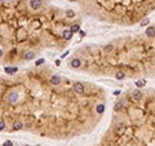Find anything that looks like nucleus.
<instances>
[{
    "label": "nucleus",
    "mask_w": 155,
    "mask_h": 146,
    "mask_svg": "<svg viewBox=\"0 0 155 146\" xmlns=\"http://www.w3.org/2000/svg\"><path fill=\"white\" fill-rule=\"evenodd\" d=\"M30 7L34 10H38L41 7V0H30Z\"/></svg>",
    "instance_id": "obj_1"
},
{
    "label": "nucleus",
    "mask_w": 155,
    "mask_h": 146,
    "mask_svg": "<svg viewBox=\"0 0 155 146\" xmlns=\"http://www.w3.org/2000/svg\"><path fill=\"white\" fill-rule=\"evenodd\" d=\"M74 90H75L78 94H82V93H84V85L82 83H75L74 84Z\"/></svg>",
    "instance_id": "obj_2"
},
{
    "label": "nucleus",
    "mask_w": 155,
    "mask_h": 146,
    "mask_svg": "<svg viewBox=\"0 0 155 146\" xmlns=\"http://www.w3.org/2000/svg\"><path fill=\"white\" fill-rule=\"evenodd\" d=\"M17 100H18V93L17 92H10L9 94H8V101H9V102L14 103V102H17Z\"/></svg>",
    "instance_id": "obj_3"
},
{
    "label": "nucleus",
    "mask_w": 155,
    "mask_h": 146,
    "mask_svg": "<svg viewBox=\"0 0 155 146\" xmlns=\"http://www.w3.org/2000/svg\"><path fill=\"white\" fill-rule=\"evenodd\" d=\"M61 82H62V78H61L60 75H53L51 78V84L52 85H58V84H61Z\"/></svg>",
    "instance_id": "obj_4"
},
{
    "label": "nucleus",
    "mask_w": 155,
    "mask_h": 146,
    "mask_svg": "<svg viewBox=\"0 0 155 146\" xmlns=\"http://www.w3.org/2000/svg\"><path fill=\"white\" fill-rule=\"evenodd\" d=\"M132 98H133V101H136V102H140V101L142 100V93H141L140 90H134V92L132 93Z\"/></svg>",
    "instance_id": "obj_5"
},
{
    "label": "nucleus",
    "mask_w": 155,
    "mask_h": 146,
    "mask_svg": "<svg viewBox=\"0 0 155 146\" xmlns=\"http://www.w3.org/2000/svg\"><path fill=\"white\" fill-rule=\"evenodd\" d=\"M70 65H71L73 69H79L80 66H82V61H80L79 58H74V60H71Z\"/></svg>",
    "instance_id": "obj_6"
},
{
    "label": "nucleus",
    "mask_w": 155,
    "mask_h": 146,
    "mask_svg": "<svg viewBox=\"0 0 155 146\" xmlns=\"http://www.w3.org/2000/svg\"><path fill=\"white\" fill-rule=\"evenodd\" d=\"M18 71V67H10V66H7V67H4V73L5 74H9V75H12V74H16Z\"/></svg>",
    "instance_id": "obj_7"
},
{
    "label": "nucleus",
    "mask_w": 155,
    "mask_h": 146,
    "mask_svg": "<svg viewBox=\"0 0 155 146\" xmlns=\"http://www.w3.org/2000/svg\"><path fill=\"white\" fill-rule=\"evenodd\" d=\"M23 58L26 60V61H31V60H34V58H35V52H32V51L26 52V53H25V56H23Z\"/></svg>",
    "instance_id": "obj_8"
},
{
    "label": "nucleus",
    "mask_w": 155,
    "mask_h": 146,
    "mask_svg": "<svg viewBox=\"0 0 155 146\" xmlns=\"http://www.w3.org/2000/svg\"><path fill=\"white\" fill-rule=\"evenodd\" d=\"M73 31L71 30H65V31L62 32V36H63V39H66V40H70L71 38H73Z\"/></svg>",
    "instance_id": "obj_9"
},
{
    "label": "nucleus",
    "mask_w": 155,
    "mask_h": 146,
    "mask_svg": "<svg viewBox=\"0 0 155 146\" xmlns=\"http://www.w3.org/2000/svg\"><path fill=\"white\" fill-rule=\"evenodd\" d=\"M23 128V123L21 122V120H16L14 123H13V129L14 131H19V129Z\"/></svg>",
    "instance_id": "obj_10"
},
{
    "label": "nucleus",
    "mask_w": 155,
    "mask_h": 146,
    "mask_svg": "<svg viewBox=\"0 0 155 146\" xmlns=\"http://www.w3.org/2000/svg\"><path fill=\"white\" fill-rule=\"evenodd\" d=\"M146 35L149 38H154L155 36V27L154 26H150L147 30H146Z\"/></svg>",
    "instance_id": "obj_11"
},
{
    "label": "nucleus",
    "mask_w": 155,
    "mask_h": 146,
    "mask_svg": "<svg viewBox=\"0 0 155 146\" xmlns=\"http://www.w3.org/2000/svg\"><path fill=\"white\" fill-rule=\"evenodd\" d=\"M96 112H97V114H99V115L103 114V112H105V105L103 103H98V105H97V106H96Z\"/></svg>",
    "instance_id": "obj_12"
},
{
    "label": "nucleus",
    "mask_w": 155,
    "mask_h": 146,
    "mask_svg": "<svg viewBox=\"0 0 155 146\" xmlns=\"http://www.w3.org/2000/svg\"><path fill=\"white\" fill-rule=\"evenodd\" d=\"M70 30L73 31V34H75V32H80L82 30H80V25L79 23H74L73 26L70 27Z\"/></svg>",
    "instance_id": "obj_13"
},
{
    "label": "nucleus",
    "mask_w": 155,
    "mask_h": 146,
    "mask_svg": "<svg viewBox=\"0 0 155 146\" xmlns=\"http://www.w3.org/2000/svg\"><path fill=\"white\" fill-rule=\"evenodd\" d=\"M115 78L118 79V80H121V79L125 78V74H124L123 71H118V73H116V75H115Z\"/></svg>",
    "instance_id": "obj_14"
},
{
    "label": "nucleus",
    "mask_w": 155,
    "mask_h": 146,
    "mask_svg": "<svg viewBox=\"0 0 155 146\" xmlns=\"http://www.w3.org/2000/svg\"><path fill=\"white\" fill-rule=\"evenodd\" d=\"M150 23V18H143L142 21H141V23H140V26H147V25Z\"/></svg>",
    "instance_id": "obj_15"
},
{
    "label": "nucleus",
    "mask_w": 155,
    "mask_h": 146,
    "mask_svg": "<svg viewBox=\"0 0 155 146\" xmlns=\"http://www.w3.org/2000/svg\"><path fill=\"white\" fill-rule=\"evenodd\" d=\"M134 84H136V87H138V88H142V87H145V80H137Z\"/></svg>",
    "instance_id": "obj_16"
},
{
    "label": "nucleus",
    "mask_w": 155,
    "mask_h": 146,
    "mask_svg": "<svg viewBox=\"0 0 155 146\" xmlns=\"http://www.w3.org/2000/svg\"><path fill=\"white\" fill-rule=\"evenodd\" d=\"M66 16H67V18H74L75 17V12H74V10H67Z\"/></svg>",
    "instance_id": "obj_17"
},
{
    "label": "nucleus",
    "mask_w": 155,
    "mask_h": 146,
    "mask_svg": "<svg viewBox=\"0 0 155 146\" xmlns=\"http://www.w3.org/2000/svg\"><path fill=\"white\" fill-rule=\"evenodd\" d=\"M121 107H123V106H121V103H120V102H118V103L115 105L114 110H115V111H119V110H121Z\"/></svg>",
    "instance_id": "obj_18"
},
{
    "label": "nucleus",
    "mask_w": 155,
    "mask_h": 146,
    "mask_svg": "<svg viewBox=\"0 0 155 146\" xmlns=\"http://www.w3.org/2000/svg\"><path fill=\"white\" fill-rule=\"evenodd\" d=\"M44 63V58H40V60H38L36 62H35V66H41Z\"/></svg>",
    "instance_id": "obj_19"
},
{
    "label": "nucleus",
    "mask_w": 155,
    "mask_h": 146,
    "mask_svg": "<svg viewBox=\"0 0 155 146\" xmlns=\"http://www.w3.org/2000/svg\"><path fill=\"white\" fill-rule=\"evenodd\" d=\"M112 48H114V47H112L111 44H110V45H106V47H105V51H106V52H111V51H112Z\"/></svg>",
    "instance_id": "obj_20"
},
{
    "label": "nucleus",
    "mask_w": 155,
    "mask_h": 146,
    "mask_svg": "<svg viewBox=\"0 0 155 146\" xmlns=\"http://www.w3.org/2000/svg\"><path fill=\"white\" fill-rule=\"evenodd\" d=\"M4 128H5V123H4V120L1 119V122H0V131H4Z\"/></svg>",
    "instance_id": "obj_21"
},
{
    "label": "nucleus",
    "mask_w": 155,
    "mask_h": 146,
    "mask_svg": "<svg viewBox=\"0 0 155 146\" xmlns=\"http://www.w3.org/2000/svg\"><path fill=\"white\" fill-rule=\"evenodd\" d=\"M3 146H12V142L10 141H5L4 144H3Z\"/></svg>",
    "instance_id": "obj_22"
},
{
    "label": "nucleus",
    "mask_w": 155,
    "mask_h": 146,
    "mask_svg": "<svg viewBox=\"0 0 155 146\" xmlns=\"http://www.w3.org/2000/svg\"><path fill=\"white\" fill-rule=\"evenodd\" d=\"M69 53H70V52H69V51H67V52H65V53H62V56H61V57H62V58H63V57H66V56H67Z\"/></svg>",
    "instance_id": "obj_23"
},
{
    "label": "nucleus",
    "mask_w": 155,
    "mask_h": 146,
    "mask_svg": "<svg viewBox=\"0 0 155 146\" xmlns=\"http://www.w3.org/2000/svg\"><path fill=\"white\" fill-rule=\"evenodd\" d=\"M119 94H120V90H115L114 92V96H119Z\"/></svg>",
    "instance_id": "obj_24"
},
{
    "label": "nucleus",
    "mask_w": 155,
    "mask_h": 146,
    "mask_svg": "<svg viewBox=\"0 0 155 146\" xmlns=\"http://www.w3.org/2000/svg\"><path fill=\"white\" fill-rule=\"evenodd\" d=\"M70 1H76V0H70Z\"/></svg>",
    "instance_id": "obj_25"
},
{
    "label": "nucleus",
    "mask_w": 155,
    "mask_h": 146,
    "mask_svg": "<svg viewBox=\"0 0 155 146\" xmlns=\"http://www.w3.org/2000/svg\"><path fill=\"white\" fill-rule=\"evenodd\" d=\"M3 1H4V0H1V3H3Z\"/></svg>",
    "instance_id": "obj_26"
},
{
    "label": "nucleus",
    "mask_w": 155,
    "mask_h": 146,
    "mask_svg": "<svg viewBox=\"0 0 155 146\" xmlns=\"http://www.w3.org/2000/svg\"><path fill=\"white\" fill-rule=\"evenodd\" d=\"M36 146H40V145H36Z\"/></svg>",
    "instance_id": "obj_27"
},
{
    "label": "nucleus",
    "mask_w": 155,
    "mask_h": 146,
    "mask_svg": "<svg viewBox=\"0 0 155 146\" xmlns=\"http://www.w3.org/2000/svg\"><path fill=\"white\" fill-rule=\"evenodd\" d=\"M154 110H155V106H154Z\"/></svg>",
    "instance_id": "obj_28"
}]
</instances>
